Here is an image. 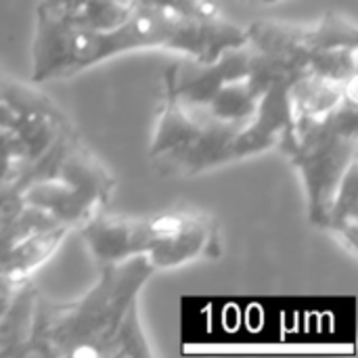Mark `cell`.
<instances>
[{"label": "cell", "instance_id": "6da1fadb", "mask_svg": "<svg viewBox=\"0 0 358 358\" xmlns=\"http://www.w3.org/2000/svg\"><path fill=\"white\" fill-rule=\"evenodd\" d=\"M155 268L147 256L103 264L99 281L73 302L36 296L23 357H151L136 300Z\"/></svg>", "mask_w": 358, "mask_h": 358}, {"label": "cell", "instance_id": "7a4b0ae2", "mask_svg": "<svg viewBox=\"0 0 358 358\" xmlns=\"http://www.w3.org/2000/svg\"><path fill=\"white\" fill-rule=\"evenodd\" d=\"M279 147L300 170L308 216L321 227L348 168L357 164L358 101L348 96L334 111L317 117H294Z\"/></svg>", "mask_w": 358, "mask_h": 358}, {"label": "cell", "instance_id": "3957f363", "mask_svg": "<svg viewBox=\"0 0 358 358\" xmlns=\"http://www.w3.org/2000/svg\"><path fill=\"white\" fill-rule=\"evenodd\" d=\"M237 132L197 117L166 94L149 151L153 168L164 176H195L235 162Z\"/></svg>", "mask_w": 358, "mask_h": 358}, {"label": "cell", "instance_id": "277c9868", "mask_svg": "<svg viewBox=\"0 0 358 358\" xmlns=\"http://www.w3.org/2000/svg\"><path fill=\"white\" fill-rule=\"evenodd\" d=\"M166 222V212L143 218L107 216L105 212H101L78 231L84 237L94 260L103 266L136 256H147L157 239L164 235Z\"/></svg>", "mask_w": 358, "mask_h": 358}, {"label": "cell", "instance_id": "5b68a950", "mask_svg": "<svg viewBox=\"0 0 358 358\" xmlns=\"http://www.w3.org/2000/svg\"><path fill=\"white\" fill-rule=\"evenodd\" d=\"M220 252V231L208 214L170 210L166 231L147 254V260L155 271H166L197 258H218Z\"/></svg>", "mask_w": 358, "mask_h": 358}, {"label": "cell", "instance_id": "8992f818", "mask_svg": "<svg viewBox=\"0 0 358 358\" xmlns=\"http://www.w3.org/2000/svg\"><path fill=\"white\" fill-rule=\"evenodd\" d=\"M23 199L25 203L52 216L59 224L67 227L69 231L80 229L90 218L101 214L103 208L107 206L94 193L69 185L61 178L31 182L23 189Z\"/></svg>", "mask_w": 358, "mask_h": 358}, {"label": "cell", "instance_id": "52a82bcc", "mask_svg": "<svg viewBox=\"0 0 358 358\" xmlns=\"http://www.w3.org/2000/svg\"><path fill=\"white\" fill-rule=\"evenodd\" d=\"M132 8V0H42L38 19L59 21L78 29H107L120 23Z\"/></svg>", "mask_w": 358, "mask_h": 358}, {"label": "cell", "instance_id": "ba28073f", "mask_svg": "<svg viewBox=\"0 0 358 358\" xmlns=\"http://www.w3.org/2000/svg\"><path fill=\"white\" fill-rule=\"evenodd\" d=\"M67 233V227L57 224L21 239L0 258V271L15 283L29 281L36 268L52 256V252L61 245Z\"/></svg>", "mask_w": 358, "mask_h": 358}, {"label": "cell", "instance_id": "9c48e42d", "mask_svg": "<svg viewBox=\"0 0 358 358\" xmlns=\"http://www.w3.org/2000/svg\"><path fill=\"white\" fill-rule=\"evenodd\" d=\"M36 287L25 281L17 287L10 304L0 317V357H23L34 319Z\"/></svg>", "mask_w": 358, "mask_h": 358}, {"label": "cell", "instance_id": "30bf717a", "mask_svg": "<svg viewBox=\"0 0 358 358\" xmlns=\"http://www.w3.org/2000/svg\"><path fill=\"white\" fill-rule=\"evenodd\" d=\"M357 170L358 164L348 168L321 224L323 229L334 233L352 256L357 254Z\"/></svg>", "mask_w": 358, "mask_h": 358}, {"label": "cell", "instance_id": "8fae6325", "mask_svg": "<svg viewBox=\"0 0 358 358\" xmlns=\"http://www.w3.org/2000/svg\"><path fill=\"white\" fill-rule=\"evenodd\" d=\"M132 6L164 8L191 17H220V10L212 0H132Z\"/></svg>", "mask_w": 358, "mask_h": 358}, {"label": "cell", "instance_id": "7c38bea8", "mask_svg": "<svg viewBox=\"0 0 358 358\" xmlns=\"http://www.w3.org/2000/svg\"><path fill=\"white\" fill-rule=\"evenodd\" d=\"M21 166V153L17 138L10 128L0 126V178H13L17 176Z\"/></svg>", "mask_w": 358, "mask_h": 358}, {"label": "cell", "instance_id": "4fadbf2b", "mask_svg": "<svg viewBox=\"0 0 358 358\" xmlns=\"http://www.w3.org/2000/svg\"><path fill=\"white\" fill-rule=\"evenodd\" d=\"M25 283V281H23ZM21 283H15L13 279H8L2 271H0V317H2V313L6 310V306L10 304V300H13V296H15V292H17V287H19Z\"/></svg>", "mask_w": 358, "mask_h": 358}, {"label": "cell", "instance_id": "5bb4252c", "mask_svg": "<svg viewBox=\"0 0 358 358\" xmlns=\"http://www.w3.org/2000/svg\"><path fill=\"white\" fill-rule=\"evenodd\" d=\"M13 122H15L13 111H10V109L2 103V99H0V126H2V128H10Z\"/></svg>", "mask_w": 358, "mask_h": 358}]
</instances>
